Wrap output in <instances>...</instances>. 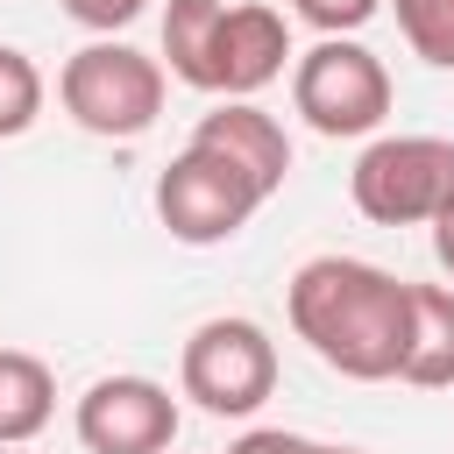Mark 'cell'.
<instances>
[{"label":"cell","mask_w":454,"mask_h":454,"mask_svg":"<svg viewBox=\"0 0 454 454\" xmlns=\"http://www.w3.org/2000/svg\"><path fill=\"white\" fill-rule=\"evenodd\" d=\"M262 192L248 170H234L220 149L206 142H184V156L163 163L156 177V220L170 227V241L184 248H213V241H234L248 220H255Z\"/></svg>","instance_id":"6"},{"label":"cell","mask_w":454,"mask_h":454,"mask_svg":"<svg viewBox=\"0 0 454 454\" xmlns=\"http://www.w3.org/2000/svg\"><path fill=\"white\" fill-rule=\"evenodd\" d=\"M57 411V376L28 348H0V447H21L50 426Z\"/></svg>","instance_id":"11"},{"label":"cell","mask_w":454,"mask_h":454,"mask_svg":"<svg viewBox=\"0 0 454 454\" xmlns=\"http://www.w3.org/2000/svg\"><path fill=\"white\" fill-rule=\"evenodd\" d=\"M163 57L170 78H184L192 92H220V99H255L284 57H291V28L277 7L262 0H170L163 7Z\"/></svg>","instance_id":"2"},{"label":"cell","mask_w":454,"mask_h":454,"mask_svg":"<svg viewBox=\"0 0 454 454\" xmlns=\"http://www.w3.org/2000/svg\"><path fill=\"white\" fill-rule=\"evenodd\" d=\"M348 199L376 227H433L454 206V142L447 135H383L355 156Z\"/></svg>","instance_id":"4"},{"label":"cell","mask_w":454,"mask_h":454,"mask_svg":"<svg viewBox=\"0 0 454 454\" xmlns=\"http://www.w3.org/2000/svg\"><path fill=\"white\" fill-rule=\"evenodd\" d=\"M312 440L305 433H284V426H255V433H241L227 454H305Z\"/></svg>","instance_id":"16"},{"label":"cell","mask_w":454,"mask_h":454,"mask_svg":"<svg viewBox=\"0 0 454 454\" xmlns=\"http://www.w3.org/2000/svg\"><path fill=\"white\" fill-rule=\"evenodd\" d=\"M0 454H7V447H0Z\"/></svg>","instance_id":"19"},{"label":"cell","mask_w":454,"mask_h":454,"mask_svg":"<svg viewBox=\"0 0 454 454\" xmlns=\"http://www.w3.org/2000/svg\"><path fill=\"white\" fill-rule=\"evenodd\" d=\"M192 142H206V149H220L234 170H248L262 199H277L284 177H291V135H284V121L262 114L255 99H220L213 114H199Z\"/></svg>","instance_id":"9"},{"label":"cell","mask_w":454,"mask_h":454,"mask_svg":"<svg viewBox=\"0 0 454 454\" xmlns=\"http://www.w3.org/2000/svg\"><path fill=\"white\" fill-rule=\"evenodd\" d=\"M376 7H383V0H291V14H298L305 28H319V35H355Z\"/></svg>","instance_id":"14"},{"label":"cell","mask_w":454,"mask_h":454,"mask_svg":"<svg viewBox=\"0 0 454 454\" xmlns=\"http://www.w3.org/2000/svg\"><path fill=\"white\" fill-rule=\"evenodd\" d=\"M305 454H362V447H319V440H312V447H305Z\"/></svg>","instance_id":"18"},{"label":"cell","mask_w":454,"mask_h":454,"mask_svg":"<svg viewBox=\"0 0 454 454\" xmlns=\"http://www.w3.org/2000/svg\"><path fill=\"white\" fill-rule=\"evenodd\" d=\"M291 99H298L312 135H333V142L376 135L390 121V71L355 35H319L291 71Z\"/></svg>","instance_id":"5"},{"label":"cell","mask_w":454,"mask_h":454,"mask_svg":"<svg viewBox=\"0 0 454 454\" xmlns=\"http://www.w3.org/2000/svg\"><path fill=\"white\" fill-rule=\"evenodd\" d=\"M397 376L419 390L454 383V291L447 284H411V340H404Z\"/></svg>","instance_id":"10"},{"label":"cell","mask_w":454,"mask_h":454,"mask_svg":"<svg viewBox=\"0 0 454 454\" xmlns=\"http://www.w3.org/2000/svg\"><path fill=\"white\" fill-rule=\"evenodd\" d=\"M291 333L340 376L355 383H383L404 362L411 340V284L355 262V255H312L291 277Z\"/></svg>","instance_id":"1"},{"label":"cell","mask_w":454,"mask_h":454,"mask_svg":"<svg viewBox=\"0 0 454 454\" xmlns=\"http://www.w3.org/2000/svg\"><path fill=\"white\" fill-rule=\"evenodd\" d=\"M35 114H43V71H35L21 50H7V43H0V142L28 135V128H35Z\"/></svg>","instance_id":"13"},{"label":"cell","mask_w":454,"mask_h":454,"mask_svg":"<svg viewBox=\"0 0 454 454\" xmlns=\"http://www.w3.org/2000/svg\"><path fill=\"white\" fill-rule=\"evenodd\" d=\"M390 7L411 57H426L433 71H454V0H390Z\"/></svg>","instance_id":"12"},{"label":"cell","mask_w":454,"mask_h":454,"mask_svg":"<svg viewBox=\"0 0 454 454\" xmlns=\"http://www.w3.org/2000/svg\"><path fill=\"white\" fill-rule=\"evenodd\" d=\"M433 255H440V270L454 277V206H447V213L433 220Z\"/></svg>","instance_id":"17"},{"label":"cell","mask_w":454,"mask_h":454,"mask_svg":"<svg viewBox=\"0 0 454 454\" xmlns=\"http://www.w3.org/2000/svg\"><path fill=\"white\" fill-rule=\"evenodd\" d=\"M57 7H64L78 28H92V35H114V28H128V21H135L149 0H57Z\"/></svg>","instance_id":"15"},{"label":"cell","mask_w":454,"mask_h":454,"mask_svg":"<svg viewBox=\"0 0 454 454\" xmlns=\"http://www.w3.org/2000/svg\"><path fill=\"white\" fill-rule=\"evenodd\" d=\"M57 99H64V114H71L85 135L135 142V135H149L156 114H163V64L142 57L135 43L99 35V43H85V50L64 57Z\"/></svg>","instance_id":"3"},{"label":"cell","mask_w":454,"mask_h":454,"mask_svg":"<svg viewBox=\"0 0 454 454\" xmlns=\"http://www.w3.org/2000/svg\"><path fill=\"white\" fill-rule=\"evenodd\" d=\"M78 447L85 454H170L177 440V397L149 376H99L78 397Z\"/></svg>","instance_id":"8"},{"label":"cell","mask_w":454,"mask_h":454,"mask_svg":"<svg viewBox=\"0 0 454 454\" xmlns=\"http://www.w3.org/2000/svg\"><path fill=\"white\" fill-rule=\"evenodd\" d=\"M177 383L199 411L213 419H248L270 404L277 390V340L255 326V319H206L192 326L184 340V362H177Z\"/></svg>","instance_id":"7"}]
</instances>
